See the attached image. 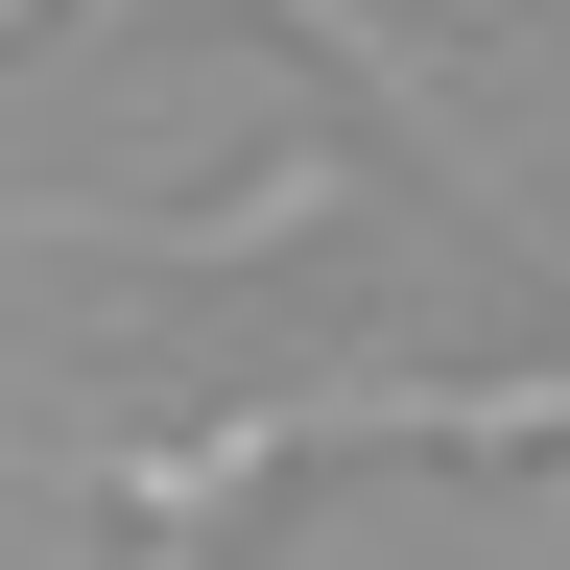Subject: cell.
Masks as SVG:
<instances>
[{"mask_svg": "<svg viewBox=\"0 0 570 570\" xmlns=\"http://www.w3.org/2000/svg\"><path fill=\"white\" fill-rule=\"evenodd\" d=\"M0 24H48V0H0Z\"/></svg>", "mask_w": 570, "mask_h": 570, "instance_id": "1", "label": "cell"}]
</instances>
